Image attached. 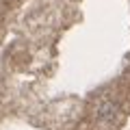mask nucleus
I'll use <instances>...</instances> for the list:
<instances>
[]
</instances>
